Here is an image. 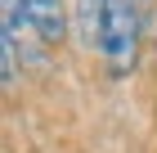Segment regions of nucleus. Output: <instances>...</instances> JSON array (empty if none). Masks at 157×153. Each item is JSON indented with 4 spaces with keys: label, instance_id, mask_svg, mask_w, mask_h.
Masks as SVG:
<instances>
[{
    "label": "nucleus",
    "instance_id": "nucleus-3",
    "mask_svg": "<svg viewBox=\"0 0 157 153\" xmlns=\"http://www.w3.org/2000/svg\"><path fill=\"white\" fill-rule=\"evenodd\" d=\"M103 18H108V0H76V36H81V45H103Z\"/></svg>",
    "mask_w": 157,
    "mask_h": 153
},
{
    "label": "nucleus",
    "instance_id": "nucleus-2",
    "mask_svg": "<svg viewBox=\"0 0 157 153\" xmlns=\"http://www.w3.org/2000/svg\"><path fill=\"white\" fill-rule=\"evenodd\" d=\"M27 5V18H32V32L45 41V45H59L63 32H67V9L63 0H23Z\"/></svg>",
    "mask_w": 157,
    "mask_h": 153
},
{
    "label": "nucleus",
    "instance_id": "nucleus-1",
    "mask_svg": "<svg viewBox=\"0 0 157 153\" xmlns=\"http://www.w3.org/2000/svg\"><path fill=\"white\" fill-rule=\"evenodd\" d=\"M103 59L112 77H126L139 54V0H108V18H103Z\"/></svg>",
    "mask_w": 157,
    "mask_h": 153
},
{
    "label": "nucleus",
    "instance_id": "nucleus-4",
    "mask_svg": "<svg viewBox=\"0 0 157 153\" xmlns=\"http://www.w3.org/2000/svg\"><path fill=\"white\" fill-rule=\"evenodd\" d=\"M0 5H5V41H13V45H18V32H23V27H32L27 5H23V0H0Z\"/></svg>",
    "mask_w": 157,
    "mask_h": 153
}]
</instances>
